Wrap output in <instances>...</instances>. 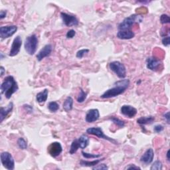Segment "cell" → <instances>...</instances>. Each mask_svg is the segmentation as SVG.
<instances>
[{
  "label": "cell",
  "instance_id": "33",
  "mask_svg": "<svg viewBox=\"0 0 170 170\" xmlns=\"http://www.w3.org/2000/svg\"><path fill=\"white\" fill-rule=\"evenodd\" d=\"M108 167L106 166V164L104 163H101V164H97V166H95L94 167H92V169L95 170V169H108Z\"/></svg>",
  "mask_w": 170,
  "mask_h": 170
},
{
  "label": "cell",
  "instance_id": "13",
  "mask_svg": "<svg viewBox=\"0 0 170 170\" xmlns=\"http://www.w3.org/2000/svg\"><path fill=\"white\" fill-rule=\"evenodd\" d=\"M121 113L129 118H132L136 116L137 114V110L130 105H124L120 109Z\"/></svg>",
  "mask_w": 170,
  "mask_h": 170
},
{
  "label": "cell",
  "instance_id": "26",
  "mask_svg": "<svg viewBox=\"0 0 170 170\" xmlns=\"http://www.w3.org/2000/svg\"><path fill=\"white\" fill-rule=\"evenodd\" d=\"M48 108L51 112H55L59 109V105L57 102H51L48 104Z\"/></svg>",
  "mask_w": 170,
  "mask_h": 170
},
{
  "label": "cell",
  "instance_id": "35",
  "mask_svg": "<svg viewBox=\"0 0 170 170\" xmlns=\"http://www.w3.org/2000/svg\"><path fill=\"white\" fill-rule=\"evenodd\" d=\"M75 35H76L75 31H74V30H73V29H71V30H69V31L67 32L66 36H67V37L68 39H72V38H73L74 37Z\"/></svg>",
  "mask_w": 170,
  "mask_h": 170
},
{
  "label": "cell",
  "instance_id": "21",
  "mask_svg": "<svg viewBox=\"0 0 170 170\" xmlns=\"http://www.w3.org/2000/svg\"><path fill=\"white\" fill-rule=\"evenodd\" d=\"M78 142L79 144V148L81 149H84L88 146L89 144V138L87 135L83 134L78 139Z\"/></svg>",
  "mask_w": 170,
  "mask_h": 170
},
{
  "label": "cell",
  "instance_id": "4",
  "mask_svg": "<svg viewBox=\"0 0 170 170\" xmlns=\"http://www.w3.org/2000/svg\"><path fill=\"white\" fill-rule=\"evenodd\" d=\"M38 39L36 35H31L26 38L24 43L25 50L30 55H33L36 53Z\"/></svg>",
  "mask_w": 170,
  "mask_h": 170
},
{
  "label": "cell",
  "instance_id": "34",
  "mask_svg": "<svg viewBox=\"0 0 170 170\" xmlns=\"http://www.w3.org/2000/svg\"><path fill=\"white\" fill-rule=\"evenodd\" d=\"M163 126H162V125L160 124H158V125H156V126H155L154 128H153V130L156 133H160L161 132H162L163 130Z\"/></svg>",
  "mask_w": 170,
  "mask_h": 170
},
{
  "label": "cell",
  "instance_id": "39",
  "mask_svg": "<svg viewBox=\"0 0 170 170\" xmlns=\"http://www.w3.org/2000/svg\"><path fill=\"white\" fill-rule=\"evenodd\" d=\"M6 15H7V12L2 10V11L0 12V19H3V18L6 17Z\"/></svg>",
  "mask_w": 170,
  "mask_h": 170
},
{
  "label": "cell",
  "instance_id": "8",
  "mask_svg": "<svg viewBox=\"0 0 170 170\" xmlns=\"http://www.w3.org/2000/svg\"><path fill=\"white\" fill-rule=\"evenodd\" d=\"M17 30L16 26H4L0 28V37L2 39H7L12 37L16 33Z\"/></svg>",
  "mask_w": 170,
  "mask_h": 170
},
{
  "label": "cell",
  "instance_id": "2",
  "mask_svg": "<svg viewBox=\"0 0 170 170\" xmlns=\"http://www.w3.org/2000/svg\"><path fill=\"white\" fill-rule=\"evenodd\" d=\"M19 89L17 83L12 76H7L5 78L1 85V93L3 94L6 98H11L13 94L16 92Z\"/></svg>",
  "mask_w": 170,
  "mask_h": 170
},
{
  "label": "cell",
  "instance_id": "20",
  "mask_svg": "<svg viewBox=\"0 0 170 170\" xmlns=\"http://www.w3.org/2000/svg\"><path fill=\"white\" fill-rule=\"evenodd\" d=\"M155 120V117L152 116H143L137 120V122L140 125H147L151 124Z\"/></svg>",
  "mask_w": 170,
  "mask_h": 170
},
{
  "label": "cell",
  "instance_id": "5",
  "mask_svg": "<svg viewBox=\"0 0 170 170\" xmlns=\"http://www.w3.org/2000/svg\"><path fill=\"white\" fill-rule=\"evenodd\" d=\"M109 67L120 78H124L126 76V69L124 64L119 61H113L110 63Z\"/></svg>",
  "mask_w": 170,
  "mask_h": 170
},
{
  "label": "cell",
  "instance_id": "32",
  "mask_svg": "<svg viewBox=\"0 0 170 170\" xmlns=\"http://www.w3.org/2000/svg\"><path fill=\"white\" fill-rule=\"evenodd\" d=\"M160 21L162 24H166L170 22V18L166 14H162L160 17Z\"/></svg>",
  "mask_w": 170,
  "mask_h": 170
},
{
  "label": "cell",
  "instance_id": "23",
  "mask_svg": "<svg viewBox=\"0 0 170 170\" xmlns=\"http://www.w3.org/2000/svg\"><path fill=\"white\" fill-rule=\"evenodd\" d=\"M104 158L102 159H96V160L94 161H84V160H81L80 162V164L82 166H85V167H94L95 166H97L98 163H99L101 161L104 160Z\"/></svg>",
  "mask_w": 170,
  "mask_h": 170
},
{
  "label": "cell",
  "instance_id": "40",
  "mask_svg": "<svg viewBox=\"0 0 170 170\" xmlns=\"http://www.w3.org/2000/svg\"><path fill=\"white\" fill-rule=\"evenodd\" d=\"M163 117H164L165 119L166 120L167 122H168V124H169V112H166V114H164Z\"/></svg>",
  "mask_w": 170,
  "mask_h": 170
},
{
  "label": "cell",
  "instance_id": "14",
  "mask_svg": "<svg viewBox=\"0 0 170 170\" xmlns=\"http://www.w3.org/2000/svg\"><path fill=\"white\" fill-rule=\"evenodd\" d=\"M53 47L51 44H47L37 54V59L39 61H41L43 59L47 57L51 54Z\"/></svg>",
  "mask_w": 170,
  "mask_h": 170
},
{
  "label": "cell",
  "instance_id": "6",
  "mask_svg": "<svg viewBox=\"0 0 170 170\" xmlns=\"http://www.w3.org/2000/svg\"><path fill=\"white\" fill-rule=\"evenodd\" d=\"M1 162L5 168L9 170H13L15 168V162L12 155L7 152H4L1 154Z\"/></svg>",
  "mask_w": 170,
  "mask_h": 170
},
{
  "label": "cell",
  "instance_id": "22",
  "mask_svg": "<svg viewBox=\"0 0 170 170\" xmlns=\"http://www.w3.org/2000/svg\"><path fill=\"white\" fill-rule=\"evenodd\" d=\"M63 109L66 112L71 111L73 109V99L71 97H68L63 103Z\"/></svg>",
  "mask_w": 170,
  "mask_h": 170
},
{
  "label": "cell",
  "instance_id": "29",
  "mask_svg": "<svg viewBox=\"0 0 170 170\" xmlns=\"http://www.w3.org/2000/svg\"><path fill=\"white\" fill-rule=\"evenodd\" d=\"M82 154L84 158H87V159H93V158H98L100 157H101V154H92V153H88L84 152H82Z\"/></svg>",
  "mask_w": 170,
  "mask_h": 170
},
{
  "label": "cell",
  "instance_id": "12",
  "mask_svg": "<svg viewBox=\"0 0 170 170\" xmlns=\"http://www.w3.org/2000/svg\"><path fill=\"white\" fill-rule=\"evenodd\" d=\"M160 60L154 57H148L146 60V67L148 69L153 71H156L161 65Z\"/></svg>",
  "mask_w": 170,
  "mask_h": 170
},
{
  "label": "cell",
  "instance_id": "24",
  "mask_svg": "<svg viewBox=\"0 0 170 170\" xmlns=\"http://www.w3.org/2000/svg\"><path fill=\"white\" fill-rule=\"evenodd\" d=\"M79 148V144L78 142V139H75L73 141L71 148H70V153L71 154H74V153H76L78 150V149Z\"/></svg>",
  "mask_w": 170,
  "mask_h": 170
},
{
  "label": "cell",
  "instance_id": "1",
  "mask_svg": "<svg viewBox=\"0 0 170 170\" xmlns=\"http://www.w3.org/2000/svg\"><path fill=\"white\" fill-rule=\"evenodd\" d=\"M130 84V81L128 79H123L117 81L114 83V87L110 88L103 94L101 95L102 98H111L119 96L124 93L128 88Z\"/></svg>",
  "mask_w": 170,
  "mask_h": 170
},
{
  "label": "cell",
  "instance_id": "9",
  "mask_svg": "<svg viewBox=\"0 0 170 170\" xmlns=\"http://www.w3.org/2000/svg\"><path fill=\"white\" fill-rule=\"evenodd\" d=\"M61 17L64 24L67 27L77 26L78 25V20L75 16L62 12L61 13Z\"/></svg>",
  "mask_w": 170,
  "mask_h": 170
},
{
  "label": "cell",
  "instance_id": "3",
  "mask_svg": "<svg viewBox=\"0 0 170 170\" xmlns=\"http://www.w3.org/2000/svg\"><path fill=\"white\" fill-rule=\"evenodd\" d=\"M142 18L141 16L138 15H132L126 18H125L123 21L119 24L118 27V31H124V30H132V26L136 23L141 22Z\"/></svg>",
  "mask_w": 170,
  "mask_h": 170
},
{
  "label": "cell",
  "instance_id": "16",
  "mask_svg": "<svg viewBox=\"0 0 170 170\" xmlns=\"http://www.w3.org/2000/svg\"><path fill=\"white\" fill-rule=\"evenodd\" d=\"M153 158H154L153 150L152 148H149L142 156L140 158V161L143 163L149 164L153 162Z\"/></svg>",
  "mask_w": 170,
  "mask_h": 170
},
{
  "label": "cell",
  "instance_id": "38",
  "mask_svg": "<svg viewBox=\"0 0 170 170\" xmlns=\"http://www.w3.org/2000/svg\"><path fill=\"white\" fill-rule=\"evenodd\" d=\"M126 169H140L141 168L138 167V166H136V165H134V164H130V166H127L126 168H125Z\"/></svg>",
  "mask_w": 170,
  "mask_h": 170
},
{
  "label": "cell",
  "instance_id": "25",
  "mask_svg": "<svg viewBox=\"0 0 170 170\" xmlns=\"http://www.w3.org/2000/svg\"><path fill=\"white\" fill-rule=\"evenodd\" d=\"M110 120H111L114 122L115 124L117 126H118L119 128H123L125 126V122L124 121L120 119H119L116 117H115V116H111V118H110Z\"/></svg>",
  "mask_w": 170,
  "mask_h": 170
},
{
  "label": "cell",
  "instance_id": "19",
  "mask_svg": "<svg viewBox=\"0 0 170 170\" xmlns=\"http://www.w3.org/2000/svg\"><path fill=\"white\" fill-rule=\"evenodd\" d=\"M49 94V91L48 89H45L43 91L40 92L37 94L36 96V100L39 103H44L45 102L47 101Z\"/></svg>",
  "mask_w": 170,
  "mask_h": 170
},
{
  "label": "cell",
  "instance_id": "11",
  "mask_svg": "<svg viewBox=\"0 0 170 170\" xmlns=\"http://www.w3.org/2000/svg\"><path fill=\"white\" fill-rule=\"evenodd\" d=\"M63 151V148L61 144L59 142H55L52 143L48 147V152L49 154L53 158H56L59 156L61 153Z\"/></svg>",
  "mask_w": 170,
  "mask_h": 170
},
{
  "label": "cell",
  "instance_id": "41",
  "mask_svg": "<svg viewBox=\"0 0 170 170\" xmlns=\"http://www.w3.org/2000/svg\"><path fill=\"white\" fill-rule=\"evenodd\" d=\"M0 71H1V77L2 76H3V74H4V73H5V71H5V68H4V67H1V69H0Z\"/></svg>",
  "mask_w": 170,
  "mask_h": 170
},
{
  "label": "cell",
  "instance_id": "37",
  "mask_svg": "<svg viewBox=\"0 0 170 170\" xmlns=\"http://www.w3.org/2000/svg\"><path fill=\"white\" fill-rule=\"evenodd\" d=\"M23 108L26 110V111H27L28 113L31 114L33 112V107L29 106L28 104H25L23 105Z\"/></svg>",
  "mask_w": 170,
  "mask_h": 170
},
{
  "label": "cell",
  "instance_id": "15",
  "mask_svg": "<svg viewBox=\"0 0 170 170\" xmlns=\"http://www.w3.org/2000/svg\"><path fill=\"white\" fill-rule=\"evenodd\" d=\"M100 117V113L98 109H91L87 113L85 120L87 122L92 123L98 120Z\"/></svg>",
  "mask_w": 170,
  "mask_h": 170
},
{
  "label": "cell",
  "instance_id": "31",
  "mask_svg": "<svg viewBox=\"0 0 170 170\" xmlns=\"http://www.w3.org/2000/svg\"><path fill=\"white\" fill-rule=\"evenodd\" d=\"M89 52V50L87 49H81L77 53V57L78 59H82L85 54H87Z\"/></svg>",
  "mask_w": 170,
  "mask_h": 170
},
{
  "label": "cell",
  "instance_id": "28",
  "mask_svg": "<svg viewBox=\"0 0 170 170\" xmlns=\"http://www.w3.org/2000/svg\"><path fill=\"white\" fill-rule=\"evenodd\" d=\"M17 145L20 149H26L27 148V142L23 138H19L17 140Z\"/></svg>",
  "mask_w": 170,
  "mask_h": 170
},
{
  "label": "cell",
  "instance_id": "30",
  "mask_svg": "<svg viewBox=\"0 0 170 170\" xmlns=\"http://www.w3.org/2000/svg\"><path fill=\"white\" fill-rule=\"evenodd\" d=\"M163 168L162 167V163L160 161H156L152 165V166L150 168V169L151 170H153V169H156V170H162Z\"/></svg>",
  "mask_w": 170,
  "mask_h": 170
},
{
  "label": "cell",
  "instance_id": "42",
  "mask_svg": "<svg viewBox=\"0 0 170 170\" xmlns=\"http://www.w3.org/2000/svg\"><path fill=\"white\" fill-rule=\"evenodd\" d=\"M166 157H167V159H168V161L169 162L170 160V159H169V150H168L167 152V153H166Z\"/></svg>",
  "mask_w": 170,
  "mask_h": 170
},
{
  "label": "cell",
  "instance_id": "17",
  "mask_svg": "<svg viewBox=\"0 0 170 170\" xmlns=\"http://www.w3.org/2000/svg\"><path fill=\"white\" fill-rule=\"evenodd\" d=\"M13 108V102H9L6 107H1V112H0V121L1 122H2L7 115L12 111Z\"/></svg>",
  "mask_w": 170,
  "mask_h": 170
},
{
  "label": "cell",
  "instance_id": "36",
  "mask_svg": "<svg viewBox=\"0 0 170 170\" xmlns=\"http://www.w3.org/2000/svg\"><path fill=\"white\" fill-rule=\"evenodd\" d=\"M162 43L164 46L168 47L169 45L170 44V41H169V37L167 36V37H163V38L162 39Z\"/></svg>",
  "mask_w": 170,
  "mask_h": 170
},
{
  "label": "cell",
  "instance_id": "7",
  "mask_svg": "<svg viewBox=\"0 0 170 170\" xmlns=\"http://www.w3.org/2000/svg\"><path fill=\"white\" fill-rule=\"evenodd\" d=\"M87 133H88V134H91L93 135V136H97L99 138H102L104 139H106V140L111 142L113 144H117V142L115 140V139L109 138L108 136H106V135L104 134V133L103 132L101 128L100 127H92V128H89L87 130Z\"/></svg>",
  "mask_w": 170,
  "mask_h": 170
},
{
  "label": "cell",
  "instance_id": "27",
  "mask_svg": "<svg viewBox=\"0 0 170 170\" xmlns=\"http://www.w3.org/2000/svg\"><path fill=\"white\" fill-rule=\"evenodd\" d=\"M87 97V94L84 92L83 90L81 88V91H80V94L77 97V102L79 103H82L85 100H86Z\"/></svg>",
  "mask_w": 170,
  "mask_h": 170
},
{
  "label": "cell",
  "instance_id": "10",
  "mask_svg": "<svg viewBox=\"0 0 170 170\" xmlns=\"http://www.w3.org/2000/svg\"><path fill=\"white\" fill-rule=\"evenodd\" d=\"M21 45H22L21 37L20 36H17L13 40L12 45L11 47V49H10L9 53V55L10 57H14L17 55L20 51Z\"/></svg>",
  "mask_w": 170,
  "mask_h": 170
},
{
  "label": "cell",
  "instance_id": "18",
  "mask_svg": "<svg viewBox=\"0 0 170 170\" xmlns=\"http://www.w3.org/2000/svg\"><path fill=\"white\" fill-rule=\"evenodd\" d=\"M135 36L134 33L132 30H124L118 31L117 33V37L120 39H131Z\"/></svg>",
  "mask_w": 170,
  "mask_h": 170
}]
</instances>
